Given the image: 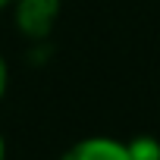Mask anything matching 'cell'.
<instances>
[{
    "instance_id": "cell-4",
    "label": "cell",
    "mask_w": 160,
    "mask_h": 160,
    "mask_svg": "<svg viewBox=\"0 0 160 160\" xmlns=\"http://www.w3.org/2000/svg\"><path fill=\"white\" fill-rule=\"evenodd\" d=\"M7 85H10V66H7L3 53H0V101H3V94H7Z\"/></svg>"
},
{
    "instance_id": "cell-2",
    "label": "cell",
    "mask_w": 160,
    "mask_h": 160,
    "mask_svg": "<svg viewBox=\"0 0 160 160\" xmlns=\"http://www.w3.org/2000/svg\"><path fill=\"white\" fill-rule=\"evenodd\" d=\"M60 160H132V157L122 141L107 138V135H91V138H82L72 148H66Z\"/></svg>"
},
{
    "instance_id": "cell-3",
    "label": "cell",
    "mask_w": 160,
    "mask_h": 160,
    "mask_svg": "<svg viewBox=\"0 0 160 160\" xmlns=\"http://www.w3.org/2000/svg\"><path fill=\"white\" fill-rule=\"evenodd\" d=\"M126 148H129L132 160H160V141L151 135H138V138L126 141Z\"/></svg>"
},
{
    "instance_id": "cell-5",
    "label": "cell",
    "mask_w": 160,
    "mask_h": 160,
    "mask_svg": "<svg viewBox=\"0 0 160 160\" xmlns=\"http://www.w3.org/2000/svg\"><path fill=\"white\" fill-rule=\"evenodd\" d=\"M0 160H7V144H3V135H0Z\"/></svg>"
},
{
    "instance_id": "cell-6",
    "label": "cell",
    "mask_w": 160,
    "mask_h": 160,
    "mask_svg": "<svg viewBox=\"0 0 160 160\" xmlns=\"http://www.w3.org/2000/svg\"><path fill=\"white\" fill-rule=\"evenodd\" d=\"M10 3H13V0H0V10H7V7H10Z\"/></svg>"
},
{
    "instance_id": "cell-1",
    "label": "cell",
    "mask_w": 160,
    "mask_h": 160,
    "mask_svg": "<svg viewBox=\"0 0 160 160\" xmlns=\"http://www.w3.org/2000/svg\"><path fill=\"white\" fill-rule=\"evenodd\" d=\"M13 25L32 41H44L63 10V0H13Z\"/></svg>"
}]
</instances>
